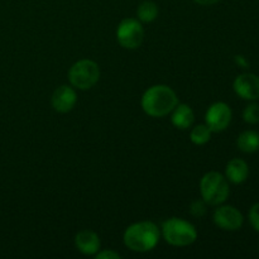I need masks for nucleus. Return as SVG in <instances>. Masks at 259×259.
Masks as SVG:
<instances>
[{
  "label": "nucleus",
  "instance_id": "1",
  "mask_svg": "<svg viewBox=\"0 0 259 259\" xmlns=\"http://www.w3.org/2000/svg\"><path fill=\"white\" fill-rule=\"evenodd\" d=\"M177 104L179 101L176 93L167 85L151 86L142 96V108L144 113L153 118L168 115Z\"/></svg>",
  "mask_w": 259,
  "mask_h": 259
},
{
  "label": "nucleus",
  "instance_id": "2",
  "mask_svg": "<svg viewBox=\"0 0 259 259\" xmlns=\"http://www.w3.org/2000/svg\"><path fill=\"white\" fill-rule=\"evenodd\" d=\"M161 232L152 222H139L126 228L124 233V244L133 252H149L159 242Z\"/></svg>",
  "mask_w": 259,
  "mask_h": 259
},
{
  "label": "nucleus",
  "instance_id": "3",
  "mask_svg": "<svg viewBox=\"0 0 259 259\" xmlns=\"http://www.w3.org/2000/svg\"><path fill=\"white\" fill-rule=\"evenodd\" d=\"M162 235L174 247H187L197 238L196 228L180 218H169L162 224Z\"/></svg>",
  "mask_w": 259,
  "mask_h": 259
},
{
  "label": "nucleus",
  "instance_id": "4",
  "mask_svg": "<svg viewBox=\"0 0 259 259\" xmlns=\"http://www.w3.org/2000/svg\"><path fill=\"white\" fill-rule=\"evenodd\" d=\"M201 197L207 205L217 206L227 201L229 196V184L228 180L219 172H207L200 181Z\"/></svg>",
  "mask_w": 259,
  "mask_h": 259
},
{
  "label": "nucleus",
  "instance_id": "5",
  "mask_svg": "<svg viewBox=\"0 0 259 259\" xmlns=\"http://www.w3.org/2000/svg\"><path fill=\"white\" fill-rule=\"evenodd\" d=\"M100 78V68L91 60H80L71 66L68 80L73 88L78 90H89L98 83Z\"/></svg>",
  "mask_w": 259,
  "mask_h": 259
},
{
  "label": "nucleus",
  "instance_id": "6",
  "mask_svg": "<svg viewBox=\"0 0 259 259\" xmlns=\"http://www.w3.org/2000/svg\"><path fill=\"white\" fill-rule=\"evenodd\" d=\"M144 38V29L141 22L134 18L123 19L116 29V39L125 50H136L142 45Z\"/></svg>",
  "mask_w": 259,
  "mask_h": 259
},
{
  "label": "nucleus",
  "instance_id": "7",
  "mask_svg": "<svg viewBox=\"0 0 259 259\" xmlns=\"http://www.w3.org/2000/svg\"><path fill=\"white\" fill-rule=\"evenodd\" d=\"M205 121L209 129L215 133L225 131L232 121V109L225 103H215L207 109Z\"/></svg>",
  "mask_w": 259,
  "mask_h": 259
},
{
  "label": "nucleus",
  "instance_id": "8",
  "mask_svg": "<svg viewBox=\"0 0 259 259\" xmlns=\"http://www.w3.org/2000/svg\"><path fill=\"white\" fill-rule=\"evenodd\" d=\"M243 222H244V218L242 212L237 207L230 206V205L219 206L214 212V223L223 230H228V232L239 230Z\"/></svg>",
  "mask_w": 259,
  "mask_h": 259
},
{
  "label": "nucleus",
  "instance_id": "9",
  "mask_svg": "<svg viewBox=\"0 0 259 259\" xmlns=\"http://www.w3.org/2000/svg\"><path fill=\"white\" fill-rule=\"evenodd\" d=\"M234 91L244 100L259 99V77L254 73H242L233 83Z\"/></svg>",
  "mask_w": 259,
  "mask_h": 259
},
{
  "label": "nucleus",
  "instance_id": "10",
  "mask_svg": "<svg viewBox=\"0 0 259 259\" xmlns=\"http://www.w3.org/2000/svg\"><path fill=\"white\" fill-rule=\"evenodd\" d=\"M52 106L57 113H68L73 109L77 101L76 91L71 86L62 85L56 89L52 94Z\"/></svg>",
  "mask_w": 259,
  "mask_h": 259
},
{
  "label": "nucleus",
  "instance_id": "11",
  "mask_svg": "<svg viewBox=\"0 0 259 259\" xmlns=\"http://www.w3.org/2000/svg\"><path fill=\"white\" fill-rule=\"evenodd\" d=\"M75 245L78 252L86 255H95L100 249V238L93 230H81L75 237Z\"/></svg>",
  "mask_w": 259,
  "mask_h": 259
},
{
  "label": "nucleus",
  "instance_id": "12",
  "mask_svg": "<svg viewBox=\"0 0 259 259\" xmlns=\"http://www.w3.org/2000/svg\"><path fill=\"white\" fill-rule=\"evenodd\" d=\"M227 180L234 185L243 184L248 179L249 168H248L247 162L240 158H234L228 162L227 168H225Z\"/></svg>",
  "mask_w": 259,
  "mask_h": 259
},
{
  "label": "nucleus",
  "instance_id": "13",
  "mask_svg": "<svg viewBox=\"0 0 259 259\" xmlns=\"http://www.w3.org/2000/svg\"><path fill=\"white\" fill-rule=\"evenodd\" d=\"M171 120L176 128L187 129L194 123V111L187 104H177L174 110L171 111Z\"/></svg>",
  "mask_w": 259,
  "mask_h": 259
},
{
  "label": "nucleus",
  "instance_id": "14",
  "mask_svg": "<svg viewBox=\"0 0 259 259\" xmlns=\"http://www.w3.org/2000/svg\"><path fill=\"white\" fill-rule=\"evenodd\" d=\"M238 148L244 153H254L259 149V133L254 131H245L238 137Z\"/></svg>",
  "mask_w": 259,
  "mask_h": 259
},
{
  "label": "nucleus",
  "instance_id": "15",
  "mask_svg": "<svg viewBox=\"0 0 259 259\" xmlns=\"http://www.w3.org/2000/svg\"><path fill=\"white\" fill-rule=\"evenodd\" d=\"M157 15H158V7H157L156 3L149 2V0L141 3L138 9H137L138 20H141L143 23L153 22L157 18Z\"/></svg>",
  "mask_w": 259,
  "mask_h": 259
},
{
  "label": "nucleus",
  "instance_id": "16",
  "mask_svg": "<svg viewBox=\"0 0 259 259\" xmlns=\"http://www.w3.org/2000/svg\"><path fill=\"white\" fill-rule=\"evenodd\" d=\"M211 138V131L209 129V126L206 124H200L196 125L190 133V139L194 144L196 146H202V144H206L207 142Z\"/></svg>",
  "mask_w": 259,
  "mask_h": 259
},
{
  "label": "nucleus",
  "instance_id": "17",
  "mask_svg": "<svg viewBox=\"0 0 259 259\" xmlns=\"http://www.w3.org/2000/svg\"><path fill=\"white\" fill-rule=\"evenodd\" d=\"M243 119L249 124L259 123V104H249L243 111Z\"/></svg>",
  "mask_w": 259,
  "mask_h": 259
},
{
  "label": "nucleus",
  "instance_id": "18",
  "mask_svg": "<svg viewBox=\"0 0 259 259\" xmlns=\"http://www.w3.org/2000/svg\"><path fill=\"white\" fill-rule=\"evenodd\" d=\"M205 204H206V202H205L204 200H196V201L192 202L191 206H190V212L196 218L204 217V215L206 214V205Z\"/></svg>",
  "mask_w": 259,
  "mask_h": 259
},
{
  "label": "nucleus",
  "instance_id": "19",
  "mask_svg": "<svg viewBox=\"0 0 259 259\" xmlns=\"http://www.w3.org/2000/svg\"><path fill=\"white\" fill-rule=\"evenodd\" d=\"M249 223L253 229L259 233V202L253 205L249 210Z\"/></svg>",
  "mask_w": 259,
  "mask_h": 259
},
{
  "label": "nucleus",
  "instance_id": "20",
  "mask_svg": "<svg viewBox=\"0 0 259 259\" xmlns=\"http://www.w3.org/2000/svg\"><path fill=\"white\" fill-rule=\"evenodd\" d=\"M96 259H119L121 257L119 253L114 252V250H103V252H98L96 253Z\"/></svg>",
  "mask_w": 259,
  "mask_h": 259
},
{
  "label": "nucleus",
  "instance_id": "21",
  "mask_svg": "<svg viewBox=\"0 0 259 259\" xmlns=\"http://www.w3.org/2000/svg\"><path fill=\"white\" fill-rule=\"evenodd\" d=\"M235 62H237L238 65L243 68H247L248 66H249V62L245 60L244 56H235Z\"/></svg>",
  "mask_w": 259,
  "mask_h": 259
},
{
  "label": "nucleus",
  "instance_id": "22",
  "mask_svg": "<svg viewBox=\"0 0 259 259\" xmlns=\"http://www.w3.org/2000/svg\"><path fill=\"white\" fill-rule=\"evenodd\" d=\"M195 2L200 5H212V4H217V3L220 2V0H195Z\"/></svg>",
  "mask_w": 259,
  "mask_h": 259
}]
</instances>
